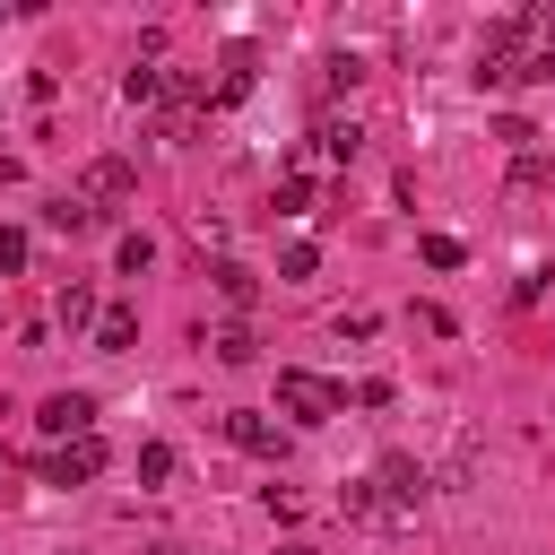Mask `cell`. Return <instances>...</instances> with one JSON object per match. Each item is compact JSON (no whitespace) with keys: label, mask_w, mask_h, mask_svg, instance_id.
<instances>
[{"label":"cell","mask_w":555,"mask_h":555,"mask_svg":"<svg viewBox=\"0 0 555 555\" xmlns=\"http://www.w3.org/2000/svg\"><path fill=\"white\" fill-rule=\"evenodd\" d=\"M338 408H347L338 382H321V373H304V364H278V416H295V425H330Z\"/></svg>","instance_id":"1"},{"label":"cell","mask_w":555,"mask_h":555,"mask_svg":"<svg viewBox=\"0 0 555 555\" xmlns=\"http://www.w3.org/2000/svg\"><path fill=\"white\" fill-rule=\"evenodd\" d=\"M35 434H52V442H78V434H95V399H87V390H52V399L35 408Z\"/></svg>","instance_id":"2"},{"label":"cell","mask_w":555,"mask_h":555,"mask_svg":"<svg viewBox=\"0 0 555 555\" xmlns=\"http://www.w3.org/2000/svg\"><path fill=\"white\" fill-rule=\"evenodd\" d=\"M130 191H139V173H130V156H95V165L78 173V199H87L95 217H104L113 199H130Z\"/></svg>","instance_id":"3"},{"label":"cell","mask_w":555,"mask_h":555,"mask_svg":"<svg viewBox=\"0 0 555 555\" xmlns=\"http://www.w3.org/2000/svg\"><path fill=\"white\" fill-rule=\"evenodd\" d=\"M225 442L251 451V460H286V425H269L260 408H234V416H225Z\"/></svg>","instance_id":"4"},{"label":"cell","mask_w":555,"mask_h":555,"mask_svg":"<svg viewBox=\"0 0 555 555\" xmlns=\"http://www.w3.org/2000/svg\"><path fill=\"white\" fill-rule=\"evenodd\" d=\"M87 477H104V442L95 434H78V442H61L43 460V486H87Z\"/></svg>","instance_id":"5"},{"label":"cell","mask_w":555,"mask_h":555,"mask_svg":"<svg viewBox=\"0 0 555 555\" xmlns=\"http://www.w3.org/2000/svg\"><path fill=\"white\" fill-rule=\"evenodd\" d=\"M52 321H61V330H87V338H95V321H104V304H95V286H87V278H69V286L52 295Z\"/></svg>","instance_id":"6"},{"label":"cell","mask_w":555,"mask_h":555,"mask_svg":"<svg viewBox=\"0 0 555 555\" xmlns=\"http://www.w3.org/2000/svg\"><path fill=\"white\" fill-rule=\"evenodd\" d=\"M373 486H382V494H390V503H416V494H425V486H434V477H425V468H416V460H408V451H382V468H373Z\"/></svg>","instance_id":"7"},{"label":"cell","mask_w":555,"mask_h":555,"mask_svg":"<svg viewBox=\"0 0 555 555\" xmlns=\"http://www.w3.org/2000/svg\"><path fill=\"white\" fill-rule=\"evenodd\" d=\"M165 95H173V69H156V61L121 69V104H165Z\"/></svg>","instance_id":"8"},{"label":"cell","mask_w":555,"mask_h":555,"mask_svg":"<svg viewBox=\"0 0 555 555\" xmlns=\"http://www.w3.org/2000/svg\"><path fill=\"white\" fill-rule=\"evenodd\" d=\"M312 147H321V156H330V165H356V156H364V130H356V121H338V113H330V121H321V130H312Z\"/></svg>","instance_id":"9"},{"label":"cell","mask_w":555,"mask_h":555,"mask_svg":"<svg viewBox=\"0 0 555 555\" xmlns=\"http://www.w3.org/2000/svg\"><path fill=\"white\" fill-rule=\"evenodd\" d=\"M208 278H217V295H225L234 312H251V304H260V269H243V260H217Z\"/></svg>","instance_id":"10"},{"label":"cell","mask_w":555,"mask_h":555,"mask_svg":"<svg viewBox=\"0 0 555 555\" xmlns=\"http://www.w3.org/2000/svg\"><path fill=\"white\" fill-rule=\"evenodd\" d=\"M43 225H52V234H95V208H87L78 191H61V199H43Z\"/></svg>","instance_id":"11"},{"label":"cell","mask_w":555,"mask_h":555,"mask_svg":"<svg viewBox=\"0 0 555 555\" xmlns=\"http://www.w3.org/2000/svg\"><path fill=\"white\" fill-rule=\"evenodd\" d=\"M95 347H104V356L139 347V312H130V304H104V321H95Z\"/></svg>","instance_id":"12"},{"label":"cell","mask_w":555,"mask_h":555,"mask_svg":"<svg viewBox=\"0 0 555 555\" xmlns=\"http://www.w3.org/2000/svg\"><path fill=\"white\" fill-rule=\"evenodd\" d=\"M512 191H555V147H520L512 156Z\"/></svg>","instance_id":"13"},{"label":"cell","mask_w":555,"mask_h":555,"mask_svg":"<svg viewBox=\"0 0 555 555\" xmlns=\"http://www.w3.org/2000/svg\"><path fill=\"white\" fill-rule=\"evenodd\" d=\"M251 69H260V52H251V43H225V78H217V104H234V95L251 87Z\"/></svg>","instance_id":"14"},{"label":"cell","mask_w":555,"mask_h":555,"mask_svg":"<svg viewBox=\"0 0 555 555\" xmlns=\"http://www.w3.org/2000/svg\"><path fill=\"white\" fill-rule=\"evenodd\" d=\"M338 512H347V520H390L399 503H390L382 486H338Z\"/></svg>","instance_id":"15"},{"label":"cell","mask_w":555,"mask_h":555,"mask_svg":"<svg viewBox=\"0 0 555 555\" xmlns=\"http://www.w3.org/2000/svg\"><path fill=\"white\" fill-rule=\"evenodd\" d=\"M312 199H321L312 173H278V199H269V208H278V217H312Z\"/></svg>","instance_id":"16"},{"label":"cell","mask_w":555,"mask_h":555,"mask_svg":"<svg viewBox=\"0 0 555 555\" xmlns=\"http://www.w3.org/2000/svg\"><path fill=\"white\" fill-rule=\"evenodd\" d=\"M208 347H217V364H251V356H260V338H251V321H225V330H217Z\"/></svg>","instance_id":"17"},{"label":"cell","mask_w":555,"mask_h":555,"mask_svg":"<svg viewBox=\"0 0 555 555\" xmlns=\"http://www.w3.org/2000/svg\"><path fill=\"white\" fill-rule=\"evenodd\" d=\"M147 260H156V234H139V225H130V234L113 243V269H121V278H139Z\"/></svg>","instance_id":"18"},{"label":"cell","mask_w":555,"mask_h":555,"mask_svg":"<svg viewBox=\"0 0 555 555\" xmlns=\"http://www.w3.org/2000/svg\"><path fill=\"white\" fill-rule=\"evenodd\" d=\"M139 486H173V442H139Z\"/></svg>","instance_id":"19"},{"label":"cell","mask_w":555,"mask_h":555,"mask_svg":"<svg viewBox=\"0 0 555 555\" xmlns=\"http://www.w3.org/2000/svg\"><path fill=\"white\" fill-rule=\"evenodd\" d=\"M312 269H321V251H312V243H286V251H278V278H286V286H304Z\"/></svg>","instance_id":"20"},{"label":"cell","mask_w":555,"mask_h":555,"mask_svg":"<svg viewBox=\"0 0 555 555\" xmlns=\"http://www.w3.org/2000/svg\"><path fill=\"white\" fill-rule=\"evenodd\" d=\"M494 139L520 156V147H538V121H529V113H503V121H494Z\"/></svg>","instance_id":"21"},{"label":"cell","mask_w":555,"mask_h":555,"mask_svg":"<svg viewBox=\"0 0 555 555\" xmlns=\"http://www.w3.org/2000/svg\"><path fill=\"white\" fill-rule=\"evenodd\" d=\"M26 251H35V234H26V225H0V269H9V278L26 269Z\"/></svg>","instance_id":"22"},{"label":"cell","mask_w":555,"mask_h":555,"mask_svg":"<svg viewBox=\"0 0 555 555\" xmlns=\"http://www.w3.org/2000/svg\"><path fill=\"white\" fill-rule=\"evenodd\" d=\"M468 251H460V234H425V269H460Z\"/></svg>","instance_id":"23"},{"label":"cell","mask_w":555,"mask_h":555,"mask_svg":"<svg viewBox=\"0 0 555 555\" xmlns=\"http://www.w3.org/2000/svg\"><path fill=\"white\" fill-rule=\"evenodd\" d=\"M147 555H191V546H173V538H165V546H147Z\"/></svg>","instance_id":"24"},{"label":"cell","mask_w":555,"mask_h":555,"mask_svg":"<svg viewBox=\"0 0 555 555\" xmlns=\"http://www.w3.org/2000/svg\"><path fill=\"white\" fill-rule=\"evenodd\" d=\"M278 555H312V546H304V538H286V546H278Z\"/></svg>","instance_id":"25"},{"label":"cell","mask_w":555,"mask_h":555,"mask_svg":"<svg viewBox=\"0 0 555 555\" xmlns=\"http://www.w3.org/2000/svg\"><path fill=\"white\" fill-rule=\"evenodd\" d=\"M0 468H9V451H0Z\"/></svg>","instance_id":"26"},{"label":"cell","mask_w":555,"mask_h":555,"mask_svg":"<svg viewBox=\"0 0 555 555\" xmlns=\"http://www.w3.org/2000/svg\"><path fill=\"white\" fill-rule=\"evenodd\" d=\"M0 17H9V9H0Z\"/></svg>","instance_id":"27"}]
</instances>
